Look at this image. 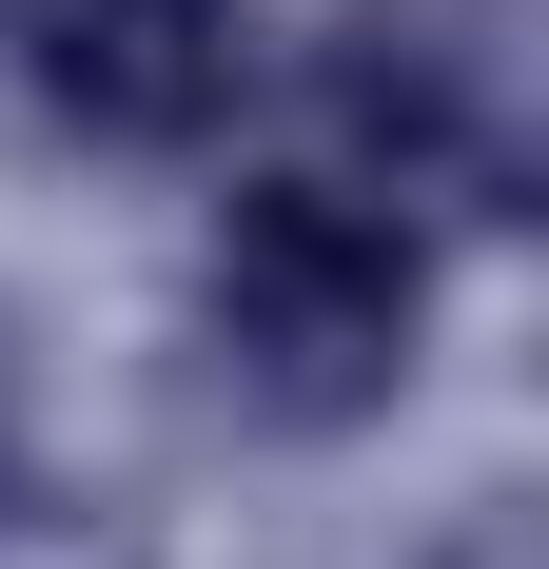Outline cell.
Wrapping results in <instances>:
<instances>
[{
	"instance_id": "cell-1",
	"label": "cell",
	"mask_w": 549,
	"mask_h": 569,
	"mask_svg": "<svg viewBox=\"0 0 549 569\" xmlns=\"http://www.w3.org/2000/svg\"><path fill=\"white\" fill-rule=\"evenodd\" d=\"M197 353L256 432H373L432 353V217L373 158H256L197 236Z\"/></svg>"
},
{
	"instance_id": "cell-5",
	"label": "cell",
	"mask_w": 549,
	"mask_h": 569,
	"mask_svg": "<svg viewBox=\"0 0 549 569\" xmlns=\"http://www.w3.org/2000/svg\"><path fill=\"white\" fill-rule=\"evenodd\" d=\"M0 491H20V335H0Z\"/></svg>"
},
{
	"instance_id": "cell-3",
	"label": "cell",
	"mask_w": 549,
	"mask_h": 569,
	"mask_svg": "<svg viewBox=\"0 0 549 569\" xmlns=\"http://www.w3.org/2000/svg\"><path fill=\"white\" fill-rule=\"evenodd\" d=\"M0 569H158L118 511H59V491H0Z\"/></svg>"
},
{
	"instance_id": "cell-4",
	"label": "cell",
	"mask_w": 549,
	"mask_h": 569,
	"mask_svg": "<svg viewBox=\"0 0 549 569\" xmlns=\"http://www.w3.org/2000/svg\"><path fill=\"white\" fill-rule=\"evenodd\" d=\"M412 569H549V530L510 511V491H471V511H451V530H432V550H412Z\"/></svg>"
},
{
	"instance_id": "cell-2",
	"label": "cell",
	"mask_w": 549,
	"mask_h": 569,
	"mask_svg": "<svg viewBox=\"0 0 549 569\" xmlns=\"http://www.w3.org/2000/svg\"><path fill=\"white\" fill-rule=\"evenodd\" d=\"M0 59H20V99L59 138H99V158H197L236 138L256 99V20L236 0H0Z\"/></svg>"
}]
</instances>
